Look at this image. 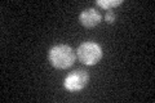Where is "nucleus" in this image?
Here are the masks:
<instances>
[{
	"label": "nucleus",
	"instance_id": "1",
	"mask_svg": "<svg viewBox=\"0 0 155 103\" xmlns=\"http://www.w3.org/2000/svg\"><path fill=\"white\" fill-rule=\"evenodd\" d=\"M75 58L76 54L72 50V48L65 45V44L54 45L48 54V60H49L51 65L58 70H66V68L71 67L75 62Z\"/></svg>",
	"mask_w": 155,
	"mask_h": 103
},
{
	"label": "nucleus",
	"instance_id": "5",
	"mask_svg": "<svg viewBox=\"0 0 155 103\" xmlns=\"http://www.w3.org/2000/svg\"><path fill=\"white\" fill-rule=\"evenodd\" d=\"M96 4L104 9H107V11H111L115 7H119L120 4H123V0H97Z\"/></svg>",
	"mask_w": 155,
	"mask_h": 103
},
{
	"label": "nucleus",
	"instance_id": "6",
	"mask_svg": "<svg viewBox=\"0 0 155 103\" xmlns=\"http://www.w3.org/2000/svg\"><path fill=\"white\" fill-rule=\"evenodd\" d=\"M115 18H116V16H115V13L113 11H107V13L105 14V21L107 23H114Z\"/></svg>",
	"mask_w": 155,
	"mask_h": 103
},
{
	"label": "nucleus",
	"instance_id": "3",
	"mask_svg": "<svg viewBox=\"0 0 155 103\" xmlns=\"http://www.w3.org/2000/svg\"><path fill=\"white\" fill-rule=\"evenodd\" d=\"M89 81V75L88 72L83 68H76V70L71 71L69 75L65 77L64 80V86L71 93L80 92L81 89H84L85 85Z\"/></svg>",
	"mask_w": 155,
	"mask_h": 103
},
{
	"label": "nucleus",
	"instance_id": "2",
	"mask_svg": "<svg viewBox=\"0 0 155 103\" xmlns=\"http://www.w3.org/2000/svg\"><path fill=\"white\" fill-rule=\"evenodd\" d=\"M76 56L83 65L94 66L102 58V48L94 41H85L80 44L76 50Z\"/></svg>",
	"mask_w": 155,
	"mask_h": 103
},
{
	"label": "nucleus",
	"instance_id": "4",
	"mask_svg": "<svg viewBox=\"0 0 155 103\" xmlns=\"http://www.w3.org/2000/svg\"><path fill=\"white\" fill-rule=\"evenodd\" d=\"M101 13L94 8L84 9L83 12L79 14V22L87 28H93L101 22Z\"/></svg>",
	"mask_w": 155,
	"mask_h": 103
}]
</instances>
